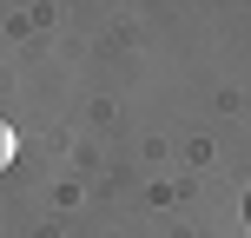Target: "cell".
I'll return each instance as SVG.
<instances>
[{
    "label": "cell",
    "mask_w": 251,
    "mask_h": 238,
    "mask_svg": "<svg viewBox=\"0 0 251 238\" xmlns=\"http://www.w3.org/2000/svg\"><path fill=\"white\" fill-rule=\"evenodd\" d=\"M13 159H20V139H13V126H7V119H0V172H7V165H13Z\"/></svg>",
    "instance_id": "6da1fadb"
},
{
    "label": "cell",
    "mask_w": 251,
    "mask_h": 238,
    "mask_svg": "<svg viewBox=\"0 0 251 238\" xmlns=\"http://www.w3.org/2000/svg\"><path fill=\"white\" fill-rule=\"evenodd\" d=\"M245 225H251V192H245Z\"/></svg>",
    "instance_id": "7a4b0ae2"
}]
</instances>
